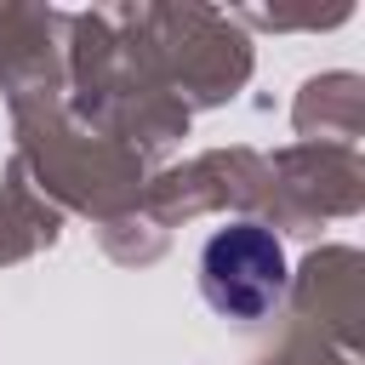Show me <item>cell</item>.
I'll use <instances>...</instances> for the list:
<instances>
[{
    "instance_id": "obj_1",
    "label": "cell",
    "mask_w": 365,
    "mask_h": 365,
    "mask_svg": "<svg viewBox=\"0 0 365 365\" xmlns=\"http://www.w3.org/2000/svg\"><path fill=\"white\" fill-rule=\"evenodd\" d=\"M285 251L257 222L217 228L200 251V291L228 319H268L285 302Z\"/></svg>"
}]
</instances>
